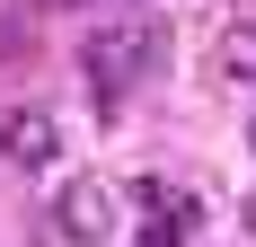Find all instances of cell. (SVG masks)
Instances as JSON below:
<instances>
[{"label": "cell", "mask_w": 256, "mask_h": 247, "mask_svg": "<svg viewBox=\"0 0 256 247\" xmlns=\"http://www.w3.org/2000/svg\"><path fill=\"white\" fill-rule=\"evenodd\" d=\"M248 142H256V124H248Z\"/></svg>", "instance_id": "ba28073f"}, {"label": "cell", "mask_w": 256, "mask_h": 247, "mask_svg": "<svg viewBox=\"0 0 256 247\" xmlns=\"http://www.w3.org/2000/svg\"><path fill=\"white\" fill-rule=\"evenodd\" d=\"M62 9H124V0H62Z\"/></svg>", "instance_id": "8992f818"}, {"label": "cell", "mask_w": 256, "mask_h": 247, "mask_svg": "<svg viewBox=\"0 0 256 247\" xmlns=\"http://www.w3.org/2000/svg\"><path fill=\"white\" fill-rule=\"evenodd\" d=\"M159 53H168V26L159 18H98L88 44H80V62H88V80L115 98V88H132V80L159 71Z\"/></svg>", "instance_id": "6da1fadb"}, {"label": "cell", "mask_w": 256, "mask_h": 247, "mask_svg": "<svg viewBox=\"0 0 256 247\" xmlns=\"http://www.w3.org/2000/svg\"><path fill=\"white\" fill-rule=\"evenodd\" d=\"M0 159H9V168H53V159H62V124H53L44 106L0 115Z\"/></svg>", "instance_id": "3957f363"}, {"label": "cell", "mask_w": 256, "mask_h": 247, "mask_svg": "<svg viewBox=\"0 0 256 247\" xmlns=\"http://www.w3.org/2000/svg\"><path fill=\"white\" fill-rule=\"evenodd\" d=\"M124 221H132L124 186H106V176H71V186H62V230H71L80 247H115Z\"/></svg>", "instance_id": "7a4b0ae2"}, {"label": "cell", "mask_w": 256, "mask_h": 247, "mask_svg": "<svg viewBox=\"0 0 256 247\" xmlns=\"http://www.w3.org/2000/svg\"><path fill=\"white\" fill-rule=\"evenodd\" d=\"M142 247H186V230H168V221H150V230H142Z\"/></svg>", "instance_id": "5b68a950"}, {"label": "cell", "mask_w": 256, "mask_h": 247, "mask_svg": "<svg viewBox=\"0 0 256 247\" xmlns=\"http://www.w3.org/2000/svg\"><path fill=\"white\" fill-rule=\"evenodd\" d=\"M221 71H230L238 88H256V18H238L230 36H221Z\"/></svg>", "instance_id": "277c9868"}, {"label": "cell", "mask_w": 256, "mask_h": 247, "mask_svg": "<svg viewBox=\"0 0 256 247\" xmlns=\"http://www.w3.org/2000/svg\"><path fill=\"white\" fill-rule=\"evenodd\" d=\"M238 221H248V238H256V194H248V212H238Z\"/></svg>", "instance_id": "52a82bcc"}]
</instances>
